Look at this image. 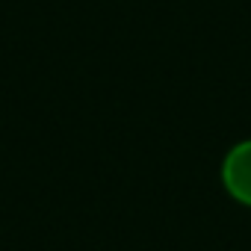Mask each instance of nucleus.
Segmentation results:
<instances>
[{"label": "nucleus", "mask_w": 251, "mask_h": 251, "mask_svg": "<svg viewBox=\"0 0 251 251\" xmlns=\"http://www.w3.org/2000/svg\"><path fill=\"white\" fill-rule=\"evenodd\" d=\"M222 186L233 201L251 207V139L236 142L225 154V160H222Z\"/></svg>", "instance_id": "nucleus-1"}]
</instances>
